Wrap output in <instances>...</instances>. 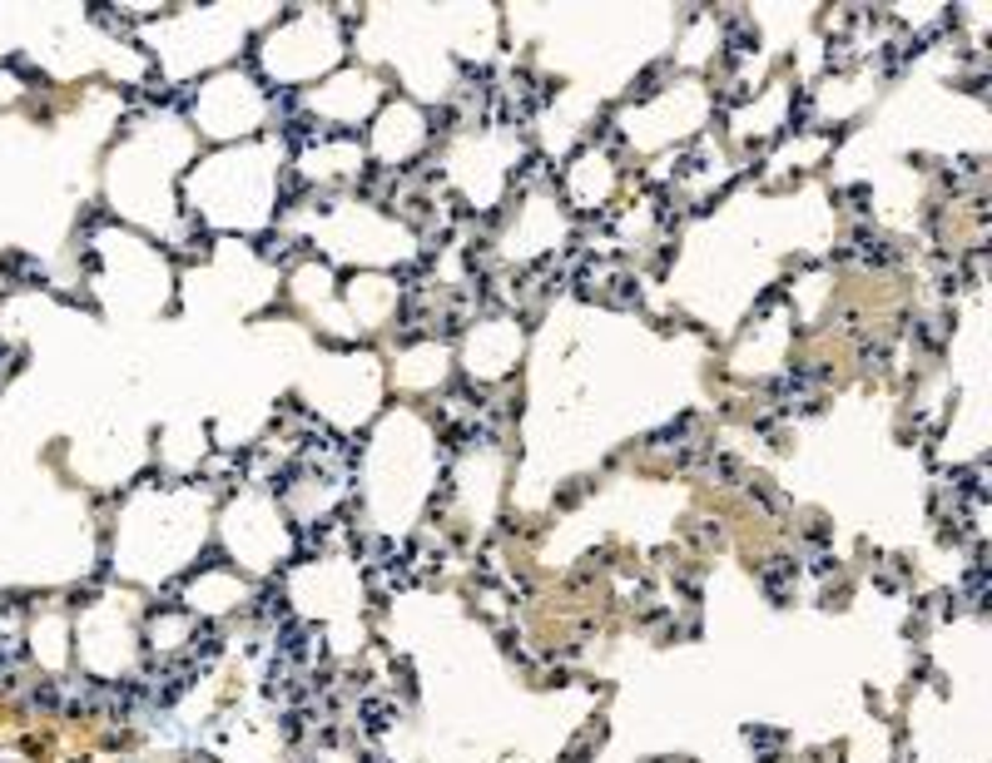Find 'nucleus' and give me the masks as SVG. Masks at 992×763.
<instances>
[{
  "label": "nucleus",
  "mask_w": 992,
  "mask_h": 763,
  "mask_svg": "<svg viewBox=\"0 0 992 763\" xmlns=\"http://www.w3.org/2000/svg\"><path fill=\"white\" fill-rule=\"evenodd\" d=\"M794 570H799L794 560H769L759 580H764V590H769L774 600H784V595H789V585H794Z\"/></svg>",
  "instance_id": "nucleus-1"
},
{
  "label": "nucleus",
  "mask_w": 992,
  "mask_h": 763,
  "mask_svg": "<svg viewBox=\"0 0 992 763\" xmlns=\"http://www.w3.org/2000/svg\"><path fill=\"white\" fill-rule=\"evenodd\" d=\"M363 724H367V734H387V729H393V709H387L383 699H367V704H363Z\"/></svg>",
  "instance_id": "nucleus-2"
},
{
  "label": "nucleus",
  "mask_w": 992,
  "mask_h": 763,
  "mask_svg": "<svg viewBox=\"0 0 992 763\" xmlns=\"http://www.w3.org/2000/svg\"><path fill=\"white\" fill-rule=\"evenodd\" d=\"M859 248H863V263H893V248L873 233H859Z\"/></svg>",
  "instance_id": "nucleus-3"
},
{
  "label": "nucleus",
  "mask_w": 992,
  "mask_h": 763,
  "mask_svg": "<svg viewBox=\"0 0 992 763\" xmlns=\"http://www.w3.org/2000/svg\"><path fill=\"white\" fill-rule=\"evenodd\" d=\"M749 496H754V501L764 506V511H774V516H779V511H784V506H789L784 496H774V486H769V481H749Z\"/></svg>",
  "instance_id": "nucleus-4"
},
{
  "label": "nucleus",
  "mask_w": 992,
  "mask_h": 763,
  "mask_svg": "<svg viewBox=\"0 0 992 763\" xmlns=\"http://www.w3.org/2000/svg\"><path fill=\"white\" fill-rule=\"evenodd\" d=\"M809 114H814V100H809V94L799 90V94H794V104H789V124H794V130H804Z\"/></svg>",
  "instance_id": "nucleus-5"
},
{
  "label": "nucleus",
  "mask_w": 992,
  "mask_h": 763,
  "mask_svg": "<svg viewBox=\"0 0 992 763\" xmlns=\"http://www.w3.org/2000/svg\"><path fill=\"white\" fill-rule=\"evenodd\" d=\"M849 65H853L849 40H829V70H849Z\"/></svg>",
  "instance_id": "nucleus-6"
},
{
  "label": "nucleus",
  "mask_w": 992,
  "mask_h": 763,
  "mask_svg": "<svg viewBox=\"0 0 992 763\" xmlns=\"http://www.w3.org/2000/svg\"><path fill=\"white\" fill-rule=\"evenodd\" d=\"M779 744H784V739L769 734V729H749V749H759V754H774Z\"/></svg>",
  "instance_id": "nucleus-7"
}]
</instances>
